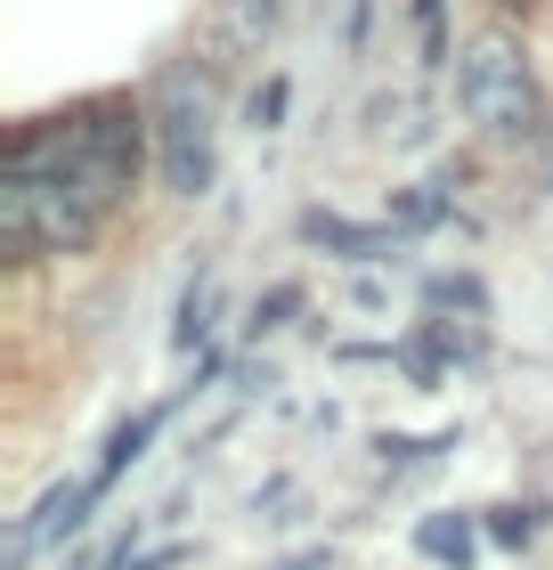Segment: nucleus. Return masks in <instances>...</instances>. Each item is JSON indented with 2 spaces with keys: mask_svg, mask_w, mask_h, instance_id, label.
<instances>
[{
  "mask_svg": "<svg viewBox=\"0 0 553 570\" xmlns=\"http://www.w3.org/2000/svg\"><path fill=\"white\" fill-rule=\"evenodd\" d=\"M147 115H155V171H164V188L213 196V179H220V90H213V73L164 66Z\"/></svg>",
  "mask_w": 553,
  "mask_h": 570,
  "instance_id": "nucleus-3",
  "label": "nucleus"
},
{
  "mask_svg": "<svg viewBox=\"0 0 553 570\" xmlns=\"http://www.w3.org/2000/svg\"><path fill=\"white\" fill-rule=\"evenodd\" d=\"M545 522H553V505H521V498H505V505H488V513H481L488 547H505V554H530L537 538H545Z\"/></svg>",
  "mask_w": 553,
  "mask_h": 570,
  "instance_id": "nucleus-7",
  "label": "nucleus"
},
{
  "mask_svg": "<svg viewBox=\"0 0 553 570\" xmlns=\"http://www.w3.org/2000/svg\"><path fill=\"white\" fill-rule=\"evenodd\" d=\"M49 570H90V554H58V562H49Z\"/></svg>",
  "mask_w": 553,
  "mask_h": 570,
  "instance_id": "nucleus-17",
  "label": "nucleus"
},
{
  "mask_svg": "<svg viewBox=\"0 0 553 570\" xmlns=\"http://www.w3.org/2000/svg\"><path fill=\"white\" fill-rule=\"evenodd\" d=\"M302 245L334 253V262H391V253H399V228H375V220H350V213L309 204L302 213Z\"/></svg>",
  "mask_w": 553,
  "mask_h": 570,
  "instance_id": "nucleus-5",
  "label": "nucleus"
},
{
  "mask_svg": "<svg viewBox=\"0 0 553 570\" xmlns=\"http://www.w3.org/2000/svg\"><path fill=\"white\" fill-rule=\"evenodd\" d=\"M188 554H196V547H179V538H171V547H139V530H130L122 547H115V562H107V570H179Z\"/></svg>",
  "mask_w": 553,
  "mask_h": 570,
  "instance_id": "nucleus-14",
  "label": "nucleus"
},
{
  "mask_svg": "<svg viewBox=\"0 0 553 570\" xmlns=\"http://www.w3.org/2000/svg\"><path fill=\"white\" fill-rule=\"evenodd\" d=\"M424 309H432V318L456 309V318L481 326V318H488V285L472 277V269H432V277H424Z\"/></svg>",
  "mask_w": 553,
  "mask_h": 570,
  "instance_id": "nucleus-8",
  "label": "nucleus"
},
{
  "mask_svg": "<svg viewBox=\"0 0 553 570\" xmlns=\"http://www.w3.org/2000/svg\"><path fill=\"white\" fill-rule=\"evenodd\" d=\"M269 570H334V547L318 538V547H294V554H277Z\"/></svg>",
  "mask_w": 553,
  "mask_h": 570,
  "instance_id": "nucleus-16",
  "label": "nucleus"
},
{
  "mask_svg": "<svg viewBox=\"0 0 553 570\" xmlns=\"http://www.w3.org/2000/svg\"><path fill=\"white\" fill-rule=\"evenodd\" d=\"M545 188H553V122H545Z\"/></svg>",
  "mask_w": 553,
  "mask_h": 570,
  "instance_id": "nucleus-18",
  "label": "nucleus"
},
{
  "mask_svg": "<svg viewBox=\"0 0 553 570\" xmlns=\"http://www.w3.org/2000/svg\"><path fill=\"white\" fill-rule=\"evenodd\" d=\"M456 107L481 122L488 139H545V90H537V66H530V49H521V33L488 24V33L464 41Z\"/></svg>",
  "mask_w": 553,
  "mask_h": 570,
  "instance_id": "nucleus-2",
  "label": "nucleus"
},
{
  "mask_svg": "<svg viewBox=\"0 0 553 570\" xmlns=\"http://www.w3.org/2000/svg\"><path fill=\"white\" fill-rule=\"evenodd\" d=\"M220 17H228V41L236 49H260L277 33V0H220Z\"/></svg>",
  "mask_w": 553,
  "mask_h": 570,
  "instance_id": "nucleus-12",
  "label": "nucleus"
},
{
  "mask_svg": "<svg viewBox=\"0 0 553 570\" xmlns=\"http://www.w3.org/2000/svg\"><path fill=\"white\" fill-rule=\"evenodd\" d=\"M302 302H309V294H302V285H294V277H285V285H269V294H260V302H253V318H245V334H253V343H260V334H277V326H294V318H302Z\"/></svg>",
  "mask_w": 553,
  "mask_h": 570,
  "instance_id": "nucleus-13",
  "label": "nucleus"
},
{
  "mask_svg": "<svg viewBox=\"0 0 553 570\" xmlns=\"http://www.w3.org/2000/svg\"><path fill=\"white\" fill-rule=\"evenodd\" d=\"M155 147L147 98H82V107L17 122L0 147V245L9 262H73L107 237V220L139 196Z\"/></svg>",
  "mask_w": 553,
  "mask_h": 570,
  "instance_id": "nucleus-1",
  "label": "nucleus"
},
{
  "mask_svg": "<svg viewBox=\"0 0 553 570\" xmlns=\"http://www.w3.org/2000/svg\"><path fill=\"white\" fill-rule=\"evenodd\" d=\"M171 351H213V269H196L179 285V318H171Z\"/></svg>",
  "mask_w": 553,
  "mask_h": 570,
  "instance_id": "nucleus-9",
  "label": "nucleus"
},
{
  "mask_svg": "<svg viewBox=\"0 0 553 570\" xmlns=\"http://www.w3.org/2000/svg\"><path fill=\"white\" fill-rule=\"evenodd\" d=\"M456 449V432H375V456L383 464H432Z\"/></svg>",
  "mask_w": 553,
  "mask_h": 570,
  "instance_id": "nucleus-11",
  "label": "nucleus"
},
{
  "mask_svg": "<svg viewBox=\"0 0 553 570\" xmlns=\"http://www.w3.org/2000/svg\"><path fill=\"white\" fill-rule=\"evenodd\" d=\"M440 220H456V196H440V188H391V228H440Z\"/></svg>",
  "mask_w": 553,
  "mask_h": 570,
  "instance_id": "nucleus-10",
  "label": "nucleus"
},
{
  "mask_svg": "<svg viewBox=\"0 0 553 570\" xmlns=\"http://www.w3.org/2000/svg\"><path fill=\"white\" fill-rule=\"evenodd\" d=\"M98 513V481L90 473H66V481H49L33 513H17L9 522V570H24L41 547H66V538H82V522Z\"/></svg>",
  "mask_w": 553,
  "mask_h": 570,
  "instance_id": "nucleus-4",
  "label": "nucleus"
},
{
  "mask_svg": "<svg viewBox=\"0 0 553 570\" xmlns=\"http://www.w3.org/2000/svg\"><path fill=\"white\" fill-rule=\"evenodd\" d=\"M481 513H464V505H440L415 522V554H424L432 570H481Z\"/></svg>",
  "mask_w": 553,
  "mask_h": 570,
  "instance_id": "nucleus-6",
  "label": "nucleus"
},
{
  "mask_svg": "<svg viewBox=\"0 0 553 570\" xmlns=\"http://www.w3.org/2000/svg\"><path fill=\"white\" fill-rule=\"evenodd\" d=\"M285 107H294V82L285 73H269L253 98H245V115H253V131H285Z\"/></svg>",
  "mask_w": 553,
  "mask_h": 570,
  "instance_id": "nucleus-15",
  "label": "nucleus"
}]
</instances>
